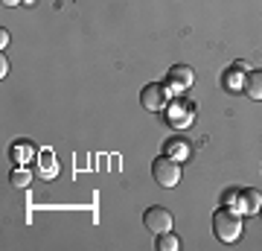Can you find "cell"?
<instances>
[{"label":"cell","instance_id":"1","mask_svg":"<svg viewBox=\"0 0 262 251\" xmlns=\"http://www.w3.org/2000/svg\"><path fill=\"white\" fill-rule=\"evenodd\" d=\"M213 234L222 242H236L245 234L242 214H236L233 207H219L213 214Z\"/></svg>","mask_w":262,"mask_h":251},{"label":"cell","instance_id":"2","mask_svg":"<svg viewBox=\"0 0 262 251\" xmlns=\"http://www.w3.org/2000/svg\"><path fill=\"white\" fill-rule=\"evenodd\" d=\"M151 178H155L158 187H163V190L178 187V181H181V164L175 158H169V155H160V158H155V164H151Z\"/></svg>","mask_w":262,"mask_h":251},{"label":"cell","instance_id":"3","mask_svg":"<svg viewBox=\"0 0 262 251\" xmlns=\"http://www.w3.org/2000/svg\"><path fill=\"white\" fill-rule=\"evenodd\" d=\"M166 100H169V91H166V85H160V82H149L140 91V103L149 111H160L166 105Z\"/></svg>","mask_w":262,"mask_h":251},{"label":"cell","instance_id":"4","mask_svg":"<svg viewBox=\"0 0 262 251\" xmlns=\"http://www.w3.org/2000/svg\"><path fill=\"white\" fill-rule=\"evenodd\" d=\"M227 202H236V205H239V214H259L262 196H259V190L245 187L239 193H227Z\"/></svg>","mask_w":262,"mask_h":251},{"label":"cell","instance_id":"5","mask_svg":"<svg viewBox=\"0 0 262 251\" xmlns=\"http://www.w3.org/2000/svg\"><path fill=\"white\" fill-rule=\"evenodd\" d=\"M143 222H146V228H149L151 234H166V231H172V214H169L166 207H160V205L149 207V210L143 214Z\"/></svg>","mask_w":262,"mask_h":251},{"label":"cell","instance_id":"6","mask_svg":"<svg viewBox=\"0 0 262 251\" xmlns=\"http://www.w3.org/2000/svg\"><path fill=\"white\" fill-rule=\"evenodd\" d=\"M192 82H195V73H192V67L175 65L172 70H169V85H172V88L184 91V88H192Z\"/></svg>","mask_w":262,"mask_h":251},{"label":"cell","instance_id":"7","mask_svg":"<svg viewBox=\"0 0 262 251\" xmlns=\"http://www.w3.org/2000/svg\"><path fill=\"white\" fill-rule=\"evenodd\" d=\"M245 93L251 100H262V70H251L248 82H245Z\"/></svg>","mask_w":262,"mask_h":251},{"label":"cell","instance_id":"8","mask_svg":"<svg viewBox=\"0 0 262 251\" xmlns=\"http://www.w3.org/2000/svg\"><path fill=\"white\" fill-rule=\"evenodd\" d=\"M41 176H44V178L58 176V161H56V155H50V152H41Z\"/></svg>","mask_w":262,"mask_h":251},{"label":"cell","instance_id":"9","mask_svg":"<svg viewBox=\"0 0 262 251\" xmlns=\"http://www.w3.org/2000/svg\"><path fill=\"white\" fill-rule=\"evenodd\" d=\"M158 248H160V251H178V248H181V240H178L172 231L158 234Z\"/></svg>","mask_w":262,"mask_h":251},{"label":"cell","instance_id":"10","mask_svg":"<svg viewBox=\"0 0 262 251\" xmlns=\"http://www.w3.org/2000/svg\"><path fill=\"white\" fill-rule=\"evenodd\" d=\"M9 181H12V187H29V181H32V172H29V169H12Z\"/></svg>","mask_w":262,"mask_h":251},{"label":"cell","instance_id":"11","mask_svg":"<svg viewBox=\"0 0 262 251\" xmlns=\"http://www.w3.org/2000/svg\"><path fill=\"white\" fill-rule=\"evenodd\" d=\"M15 155H18V158H32V146H18V149H15Z\"/></svg>","mask_w":262,"mask_h":251},{"label":"cell","instance_id":"12","mask_svg":"<svg viewBox=\"0 0 262 251\" xmlns=\"http://www.w3.org/2000/svg\"><path fill=\"white\" fill-rule=\"evenodd\" d=\"M6 73H9V62H6V53H3V56H0V76L6 79Z\"/></svg>","mask_w":262,"mask_h":251},{"label":"cell","instance_id":"13","mask_svg":"<svg viewBox=\"0 0 262 251\" xmlns=\"http://www.w3.org/2000/svg\"><path fill=\"white\" fill-rule=\"evenodd\" d=\"M0 44H3V47L9 44V32H6V29H0Z\"/></svg>","mask_w":262,"mask_h":251},{"label":"cell","instance_id":"14","mask_svg":"<svg viewBox=\"0 0 262 251\" xmlns=\"http://www.w3.org/2000/svg\"><path fill=\"white\" fill-rule=\"evenodd\" d=\"M233 70H251V67H248V62H236Z\"/></svg>","mask_w":262,"mask_h":251},{"label":"cell","instance_id":"15","mask_svg":"<svg viewBox=\"0 0 262 251\" xmlns=\"http://www.w3.org/2000/svg\"><path fill=\"white\" fill-rule=\"evenodd\" d=\"M6 6H18V3H24V0H3Z\"/></svg>","mask_w":262,"mask_h":251},{"label":"cell","instance_id":"16","mask_svg":"<svg viewBox=\"0 0 262 251\" xmlns=\"http://www.w3.org/2000/svg\"><path fill=\"white\" fill-rule=\"evenodd\" d=\"M259 214H262V207H259Z\"/></svg>","mask_w":262,"mask_h":251}]
</instances>
